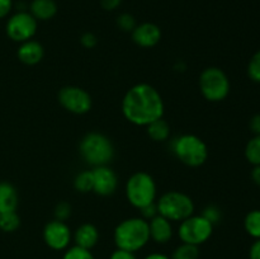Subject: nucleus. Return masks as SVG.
Returning a JSON list of instances; mask_svg holds the SVG:
<instances>
[{
    "mask_svg": "<svg viewBox=\"0 0 260 259\" xmlns=\"http://www.w3.org/2000/svg\"><path fill=\"white\" fill-rule=\"evenodd\" d=\"M165 106L162 96L154 86L140 83L127 90L122 99V113L124 118L136 126L150 124L162 118Z\"/></svg>",
    "mask_w": 260,
    "mask_h": 259,
    "instance_id": "nucleus-1",
    "label": "nucleus"
},
{
    "mask_svg": "<svg viewBox=\"0 0 260 259\" xmlns=\"http://www.w3.org/2000/svg\"><path fill=\"white\" fill-rule=\"evenodd\" d=\"M113 239L118 249L136 253L150 241L149 221L142 217L126 218L114 229Z\"/></svg>",
    "mask_w": 260,
    "mask_h": 259,
    "instance_id": "nucleus-2",
    "label": "nucleus"
},
{
    "mask_svg": "<svg viewBox=\"0 0 260 259\" xmlns=\"http://www.w3.org/2000/svg\"><path fill=\"white\" fill-rule=\"evenodd\" d=\"M79 152L86 164L91 167L108 165L114 157V146L111 140L101 132H89L79 144Z\"/></svg>",
    "mask_w": 260,
    "mask_h": 259,
    "instance_id": "nucleus-3",
    "label": "nucleus"
},
{
    "mask_svg": "<svg viewBox=\"0 0 260 259\" xmlns=\"http://www.w3.org/2000/svg\"><path fill=\"white\" fill-rule=\"evenodd\" d=\"M172 151L180 163L190 168H198L206 163L208 149L201 137L184 134L175 137L172 142Z\"/></svg>",
    "mask_w": 260,
    "mask_h": 259,
    "instance_id": "nucleus-4",
    "label": "nucleus"
},
{
    "mask_svg": "<svg viewBox=\"0 0 260 259\" xmlns=\"http://www.w3.org/2000/svg\"><path fill=\"white\" fill-rule=\"evenodd\" d=\"M126 197L134 207L142 208L156 202V183L146 172H137L128 178L126 183Z\"/></svg>",
    "mask_w": 260,
    "mask_h": 259,
    "instance_id": "nucleus-5",
    "label": "nucleus"
},
{
    "mask_svg": "<svg viewBox=\"0 0 260 259\" xmlns=\"http://www.w3.org/2000/svg\"><path fill=\"white\" fill-rule=\"evenodd\" d=\"M157 212L169 221H183L194 215V203L192 198L183 192L170 190L156 201Z\"/></svg>",
    "mask_w": 260,
    "mask_h": 259,
    "instance_id": "nucleus-6",
    "label": "nucleus"
},
{
    "mask_svg": "<svg viewBox=\"0 0 260 259\" xmlns=\"http://www.w3.org/2000/svg\"><path fill=\"white\" fill-rule=\"evenodd\" d=\"M200 90L203 98L208 102H221L230 93V80L225 71L211 66L201 73Z\"/></svg>",
    "mask_w": 260,
    "mask_h": 259,
    "instance_id": "nucleus-7",
    "label": "nucleus"
},
{
    "mask_svg": "<svg viewBox=\"0 0 260 259\" xmlns=\"http://www.w3.org/2000/svg\"><path fill=\"white\" fill-rule=\"evenodd\" d=\"M213 233V225L206 220L202 215H192L180 221L178 228V236L182 243L200 246L211 238Z\"/></svg>",
    "mask_w": 260,
    "mask_h": 259,
    "instance_id": "nucleus-8",
    "label": "nucleus"
},
{
    "mask_svg": "<svg viewBox=\"0 0 260 259\" xmlns=\"http://www.w3.org/2000/svg\"><path fill=\"white\" fill-rule=\"evenodd\" d=\"M37 27L38 23L36 18L25 10V12H17L13 14L8 19L5 30L10 40L23 43L35 37Z\"/></svg>",
    "mask_w": 260,
    "mask_h": 259,
    "instance_id": "nucleus-9",
    "label": "nucleus"
},
{
    "mask_svg": "<svg viewBox=\"0 0 260 259\" xmlns=\"http://www.w3.org/2000/svg\"><path fill=\"white\" fill-rule=\"evenodd\" d=\"M58 102L66 111L74 114H85L91 109V96L85 89L75 85L63 86L58 91Z\"/></svg>",
    "mask_w": 260,
    "mask_h": 259,
    "instance_id": "nucleus-10",
    "label": "nucleus"
},
{
    "mask_svg": "<svg viewBox=\"0 0 260 259\" xmlns=\"http://www.w3.org/2000/svg\"><path fill=\"white\" fill-rule=\"evenodd\" d=\"M43 241L52 250H66L73 240V233L65 221L52 220L43 228Z\"/></svg>",
    "mask_w": 260,
    "mask_h": 259,
    "instance_id": "nucleus-11",
    "label": "nucleus"
},
{
    "mask_svg": "<svg viewBox=\"0 0 260 259\" xmlns=\"http://www.w3.org/2000/svg\"><path fill=\"white\" fill-rule=\"evenodd\" d=\"M93 192L102 197L112 196L118 187V177L116 172L108 167H95L93 170Z\"/></svg>",
    "mask_w": 260,
    "mask_h": 259,
    "instance_id": "nucleus-12",
    "label": "nucleus"
},
{
    "mask_svg": "<svg viewBox=\"0 0 260 259\" xmlns=\"http://www.w3.org/2000/svg\"><path fill=\"white\" fill-rule=\"evenodd\" d=\"M131 33L132 41L137 46L144 48L154 47L161 40V30H160L159 25H156L155 23L145 22L137 24Z\"/></svg>",
    "mask_w": 260,
    "mask_h": 259,
    "instance_id": "nucleus-13",
    "label": "nucleus"
},
{
    "mask_svg": "<svg viewBox=\"0 0 260 259\" xmlns=\"http://www.w3.org/2000/svg\"><path fill=\"white\" fill-rule=\"evenodd\" d=\"M17 56L22 63L33 66L42 61L43 56H45V50H43V46L38 41L29 40L20 43L19 48L17 51Z\"/></svg>",
    "mask_w": 260,
    "mask_h": 259,
    "instance_id": "nucleus-14",
    "label": "nucleus"
},
{
    "mask_svg": "<svg viewBox=\"0 0 260 259\" xmlns=\"http://www.w3.org/2000/svg\"><path fill=\"white\" fill-rule=\"evenodd\" d=\"M150 239L157 244H167L173 238L172 221L157 215L149 221Z\"/></svg>",
    "mask_w": 260,
    "mask_h": 259,
    "instance_id": "nucleus-15",
    "label": "nucleus"
},
{
    "mask_svg": "<svg viewBox=\"0 0 260 259\" xmlns=\"http://www.w3.org/2000/svg\"><path fill=\"white\" fill-rule=\"evenodd\" d=\"M73 239L76 246L91 250L99 241V231L93 223H83L76 229Z\"/></svg>",
    "mask_w": 260,
    "mask_h": 259,
    "instance_id": "nucleus-16",
    "label": "nucleus"
},
{
    "mask_svg": "<svg viewBox=\"0 0 260 259\" xmlns=\"http://www.w3.org/2000/svg\"><path fill=\"white\" fill-rule=\"evenodd\" d=\"M29 13L36 20H50L57 13V4L55 0H32L29 4Z\"/></svg>",
    "mask_w": 260,
    "mask_h": 259,
    "instance_id": "nucleus-17",
    "label": "nucleus"
},
{
    "mask_svg": "<svg viewBox=\"0 0 260 259\" xmlns=\"http://www.w3.org/2000/svg\"><path fill=\"white\" fill-rule=\"evenodd\" d=\"M18 192L9 182H0V213L17 211Z\"/></svg>",
    "mask_w": 260,
    "mask_h": 259,
    "instance_id": "nucleus-18",
    "label": "nucleus"
},
{
    "mask_svg": "<svg viewBox=\"0 0 260 259\" xmlns=\"http://www.w3.org/2000/svg\"><path fill=\"white\" fill-rule=\"evenodd\" d=\"M146 131L150 139L156 142L167 141L170 136V126L164 118H159L156 121L151 122L150 124H147Z\"/></svg>",
    "mask_w": 260,
    "mask_h": 259,
    "instance_id": "nucleus-19",
    "label": "nucleus"
},
{
    "mask_svg": "<svg viewBox=\"0 0 260 259\" xmlns=\"http://www.w3.org/2000/svg\"><path fill=\"white\" fill-rule=\"evenodd\" d=\"M245 231L255 240L260 239V210H253L244 218Z\"/></svg>",
    "mask_w": 260,
    "mask_h": 259,
    "instance_id": "nucleus-20",
    "label": "nucleus"
},
{
    "mask_svg": "<svg viewBox=\"0 0 260 259\" xmlns=\"http://www.w3.org/2000/svg\"><path fill=\"white\" fill-rule=\"evenodd\" d=\"M74 188L80 193L93 192V172L83 170L74 179Z\"/></svg>",
    "mask_w": 260,
    "mask_h": 259,
    "instance_id": "nucleus-21",
    "label": "nucleus"
},
{
    "mask_svg": "<svg viewBox=\"0 0 260 259\" xmlns=\"http://www.w3.org/2000/svg\"><path fill=\"white\" fill-rule=\"evenodd\" d=\"M20 226V217L17 211L0 213V230L4 233H14Z\"/></svg>",
    "mask_w": 260,
    "mask_h": 259,
    "instance_id": "nucleus-22",
    "label": "nucleus"
},
{
    "mask_svg": "<svg viewBox=\"0 0 260 259\" xmlns=\"http://www.w3.org/2000/svg\"><path fill=\"white\" fill-rule=\"evenodd\" d=\"M245 157L250 164L260 165V135H254L245 146Z\"/></svg>",
    "mask_w": 260,
    "mask_h": 259,
    "instance_id": "nucleus-23",
    "label": "nucleus"
},
{
    "mask_svg": "<svg viewBox=\"0 0 260 259\" xmlns=\"http://www.w3.org/2000/svg\"><path fill=\"white\" fill-rule=\"evenodd\" d=\"M198 256H200V249L197 245L182 243L174 249L170 259H198Z\"/></svg>",
    "mask_w": 260,
    "mask_h": 259,
    "instance_id": "nucleus-24",
    "label": "nucleus"
},
{
    "mask_svg": "<svg viewBox=\"0 0 260 259\" xmlns=\"http://www.w3.org/2000/svg\"><path fill=\"white\" fill-rule=\"evenodd\" d=\"M62 259H95V256L91 254L90 250L74 245L66 249Z\"/></svg>",
    "mask_w": 260,
    "mask_h": 259,
    "instance_id": "nucleus-25",
    "label": "nucleus"
},
{
    "mask_svg": "<svg viewBox=\"0 0 260 259\" xmlns=\"http://www.w3.org/2000/svg\"><path fill=\"white\" fill-rule=\"evenodd\" d=\"M248 75L254 83L260 84V50L256 51L249 61Z\"/></svg>",
    "mask_w": 260,
    "mask_h": 259,
    "instance_id": "nucleus-26",
    "label": "nucleus"
},
{
    "mask_svg": "<svg viewBox=\"0 0 260 259\" xmlns=\"http://www.w3.org/2000/svg\"><path fill=\"white\" fill-rule=\"evenodd\" d=\"M117 25L123 32H132L137 25V23L134 15L129 14V13H123V14H121L117 18Z\"/></svg>",
    "mask_w": 260,
    "mask_h": 259,
    "instance_id": "nucleus-27",
    "label": "nucleus"
},
{
    "mask_svg": "<svg viewBox=\"0 0 260 259\" xmlns=\"http://www.w3.org/2000/svg\"><path fill=\"white\" fill-rule=\"evenodd\" d=\"M202 216L206 218V220L210 221L212 225L220 222V220L222 218V212H221L220 208L215 205H210L203 210Z\"/></svg>",
    "mask_w": 260,
    "mask_h": 259,
    "instance_id": "nucleus-28",
    "label": "nucleus"
},
{
    "mask_svg": "<svg viewBox=\"0 0 260 259\" xmlns=\"http://www.w3.org/2000/svg\"><path fill=\"white\" fill-rule=\"evenodd\" d=\"M71 206L68 202H60L55 207V218L58 221H65L70 217Z\"/></svg>",
    "mask_w": 260,
    "mask_h": 259,
    "instance_id": "nucleus-29",
    "label": "nucleus"
},
{
    "mask_svg": "<svg viewBox=\"0 0 260 259\" xmlns=\"http://www.w3.org/2000/svg\"><path fill=\"white\" fill-rule=\"evenodd\" d=\"M140 212H141V217L144 218V220L150 221L151 218H154L155 216L159 215V212H157L156 202L150 203V205H147V206H145V207L140 208Z\"/></svg>",
    "mask_w": 260,
    "mask_h": 259,
    "instance_id": "nucleus-30",
    "label": "nucleus"
},
{
    "mask_svg": "<svg viewBox=\"0 0 260 259\" xmlns=\"http://www.w3.org/2000/svg\"><path fill=\"white\" fill-rule=\"evenodd\" d=\"M80 43L85 48H94L96 46V43H98V38H96V36L94 33L85 32L80 37Z\"/></svg>",
    "mask_w": 260,
    "mask_h": 259,
    "instance_id": "nucleus-31",
    "label": "nucleus"
},
{
    "mask_svg": "<svg viewBox=\"0 0 260 259\" xmlns=\"http://www.w3.org/2000/svg\"><path fill=\"white\" fill-rule=\"evenodd\" d=\"M109 259H137L135 253L128 250H123V249L117 248L113 253L111 254Z\"/></svg>",
    "mask_w": 260,
    "mask_h": 259,
    "instance_id": "nucleus-32",
    "label": "nucleus"
},
{
    "mask_svg": "<svg viewBox=\"0 0 260 259\" xmlns=\"http://www.w3.org/2000/svg\"><path fill=\"white\" fill-rule=\"evenodd\" d=\"M13 9V0H0V19L8 17Z\"/></svg>",
    "mask_w": 260,
    "mask_h": 259,
    "instance_id": "nucleus-33",
    "label": "nucleus"
},
{
    "mask_svg": "<svg viewBox=\"0 0 260 259\" xmlns=\"http://www.w3.org/2000/svg\"><path fill=\"white\" fill-rule=\"evenodd\" d=\"M123 0H101V5L104 10H116Z\"/></svg>",
    "mask_w": 260,
    "mask_h": 259,
    "instance_id": "nucleus-34",
    "label": "nucleus"
},
{
    "mask_svg": "<svg viewBox=\"0 0 260 259\" xmlns=\"http://www.w3.org/2000/svg\"><path fill=\"white\" fill-rule=\"evenodd\" d=\"M249 258L260 259V239L254 241L253 245H251L250 251H249Z\"/></svg>",
    "mask_w": 260,
    "mask_h": 259,
    "instance_id": "nucleus-35",
    "label": "nucleus"
},
{
    "mask_svg": "<svg viewBox=\"0 0 260 259\" xmlns=\"http://www.w3.org/2000/svg\"><path fill=\"white\" fill-rule=\"evenodd\" d=\"M250 130L254 135H260V113L250 119Z\"/></svg>",
    "mask_w": 260,
    "mask_h": 259,
    "instance_id": "nucleus-36",
    "label": "nucleus"
},
{
    "mask_svg": "<svg viewBox=\"0 0 260 259\" xmlns=\"http://www.w3.org/2000/svg\"><path fill=\"white\" fill-rule=\"evenodd\" d=\"M251 179L260 187V165H254L253 170H251Z\"/></svg>",
    "mask_w": 260,
    "mask_h": 259,
    "instance_id": "nucleus-37",
    "label": "nucleus"
},
{
    "mask_svg": "<svg viewBox=\"0 0 260 259\" xmlns=\"http://www.w3.org/2000/svg\"><path fill=\"white\" fill-rule=\"evenodd\" d=\"M144 259H170V256H168L167 254L162 253H151L149 255L145 256Z\"/></svg>",
    "mask_w": 260,
    "mask_h": 259,
    "instance_id": "nucleus-38",
    "label": "nucleus"
}]
</instances>
